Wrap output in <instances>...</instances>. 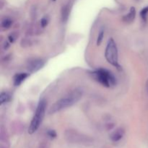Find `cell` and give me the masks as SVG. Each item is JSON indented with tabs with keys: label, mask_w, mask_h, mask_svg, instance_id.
<instances>
[{
	"label": "cell",
	"mask_w": 148,
	"mask_h": 148,
	"mask_svg": "<svg viewBox=\"0 0 148 148\" xmlns=\"http://www.w3.org/2000/svg\"><path fill=\"white\" fill-rule=\"evenodd\" d=\"M82 92L79 90H75L66 96L63 97L56 102H55L50 107L49 111V114H54L59 111L71 107L79 101L82 98Z\"/></svg>",
	"instance_id": "cell-1"
},
{
	"label": "cell",
	"mask_w": 148,
	"mask_h": 148,
	"mask_svg": "<svg viewBox=\"0 0 148 148\" xmlns=\"http://www.w3.org/2000/svg\"><path fill=\"white\" fill-rule=\"evenodd\" d=\"M92 77L103 86L111 88L116 84V79L111 72L105 69H99L90 73Z\"/></svg>",
	"instance_id": "cell-2"
},
{
	"label": "cell",
	"mask_w": 148,
	"mask_h": 148,
	"mask_svg": "<svg viewBox=\"0 0 148 148\" xmlns=\"http://www.w3.org/2000/svg\"><path fill=\"white\" fill-rule=\"evenodd\" d=\"M46 102L45 100H41L38 104L36 108V112L33 116L32 121L30 122V126L28 128V133L30 134H33L37 131L40 127L43 118H44L45 114H46Z\"/></svg>",
	"instance_id": "cell-3"
},
{
	"label": "cell",
	"mask_w": 148,
	"mask_h": 148,
	"mask_svg": "<svg viewBox=\"0 0 148 148\" xmlns=\"http://www.w3.org/2000/svg\"><path fill=\"white\" fill-rule=\"evenodd\" d=\"M105 57L110 64L116 68H119L118 48L115 40L113 38H110L107 43L105 51Z\"/></svg>",
	"instance_id": "cell-4"
},
{
	"label": "cell",
	"mask_w": 148,
	"mask_h": 148,
	"mask_svg": "<svg viewBox=\"0 0 148 148\" xmlns=\"http://www.w3.org/2000/svg\"><path fill=\"white\" fill-rule=\"evenodd\" d=\"M44 60L41 59H34L27 62V68L29 72L34 73V72H36L40 70V69H41L44 66Z\"/></svg>",
	"instance_id": "cell-5"
},
{
	"label": "cell",
	"mask_w": 148,
	"mask_h": 148,
	"mask_svg": "<svg viewBox=\"0 0 148 148\" xmlns=\"http://www.w3.org/2000/svg\"><path fill=\"white\" fill-rule=\"evenodd\" d=\"M124 134H125V130L120 127L111 133V135H110V139L111 140V141L116 143V142L120 141L124 137Z\"/></svg>",
	"instance_id": "cell-6"
},
{
	"label": "cell",
	"mask_w": 148,
	"mask_h": 148,
	"mask_svg": "<svg viewBox=\"0 0 148 148\" xmlns=\"http://www.w3.org/2000/svg\"><path fill=\"white\" fill-rule=\"evenodd\" d=\"M29 76L28 73H18L14 75L13 78V83L14 86H19L22 82H24L25 79Z\"/></svg>",
	"instance_id": "cell-7"
},
{
	"label": "cell",
	"mask_w": 148,
	"mask_h": 148,
	"mask_svg": "<svg viewBox=\"0 0 148 148\" xmlns=\"http://www.w3.org/2000/svg\"><path fill=\"white\" fill-rule=\"evenodd\" d=\"M136 17V10L134 7H131L128 14L123 17V21L126 23H132Z\"/></svg>",
	"instance_id": "cell-8"
},
{
	"label": "cell",
	"mask_w": 148,
	"mask_h": 148,
	"mask_svg": "<svg viewBox=\"0 0 148 148\" xmlns=\"http://www.w3.org/2000/svg\"><path fill=\"white\" fill-rule=\"evenodd\" d=\"M70 14V8L68 5H65L62 7V12H61V15H62V20L64 23H66L68 20Z\"/></svg>",
	"instance_id": "cell-9"
},
{
	"label": "cell",
	"mask_w": 148,
	"mask_h": 148,
	"mask_svg": "<svg viewBox=\"0 0 148 148\" xmlns=\"http://www.w3.org/2000/svg\"><path fill=\"white\" fill-rule=\"evenodd\" d=\"M10 99V97L8 93L7 92H1L0 95V104L3 105L4 103H7Z\"/></svg>",
	"instance_id": "cell-10"
},
{
	"label": "cell",
	"mask_w": 148,
	"mask_h": 148,
	"mask_svg": "<svg viewBox=\"0 0 148 148\" xmlns=\"http://www.w3.org/2000/svg\"><path fill=\"white\" fill-rule=\"evenodd\" d=\"M12 25V20H10V18H4L1 23V27L4 29L10 28Z\"/></svg>",
	"instance_id": "cell-11"
},
{
	"label": "cell",
	"mask_w": 148,
	"mask_h": 148,
	"mask_svg": "<svg viewBox=\"0 0 148 148\" xmlns=\"http://www.w3.org/2000/svg\"><path fill=\"white\" fill-rule=\"evenodd\" d=\"M104 38V30H101V31L99 32L98 33V38H97V40H96V44L97 46H100L101 44V43L103 42V40Z\"/></svg>",
	"instance_id": "cell-12"
},
{
	"label": "cell",
	"mask_w": 148,
	"mask_h": 148,
	"mask_svg": "<svg viewBox=\"0 0 148 148\" xmlns=\"http://www.w3.org/2000/svg\"><path fill=\"white\" fill-rule=\"evenodd\" d=\"M148 15V7H145L140 12V16H141V18L143 19L144 21H146Z\"/></svg>",
	"instance_id": "cell-13"
},
{
	"label": "cell",
	"mask_w": 148,
	"mask_h": 148,
	"mask_svg": "<svg viewBox=\"0 0 148 148\" xmlns=\"http://www.w3.org/2000/svg\"><path fill=\"white\" fill-rule=\"evenodd\" d=\"M49 20L47 17H43V18L40 20V26H41V27L43 28V27H46V26L48 25V24H49Z\"/></svg>",
	"instance_id": "cell-14"
},
{
	"label": "cell",
	"mask_w": 148,
	"mask_h": 148,
	"mask_svg": "<svg viewBox=\"0 0 148 148\" xmlns=\"http://www.w3.org/2000/svg\"><path fill=\"white\" fill-rule=\"evenodd\" d=\"M47 134L49 137H51L52 139L55 138L56 137V133L54 130H49L47 132Z\"/></svg>",
	"instance_id": "cell-15"
},
{
	"label": "cell",
	"mask_w": 148,
	"mask_h": 148,
	"mask_svg": "<svg viewBox=\"0 0 148 148\" xmlns=\"http://www.w3.org/2000/svg\"><path fill=\"white\" fill-rule=\"evenodd\" d=\"M146 88H147V92H148V80L147 82V84H146Z\"/></svg>",
	"instance_id": "cell-16"
}]
</instances>
